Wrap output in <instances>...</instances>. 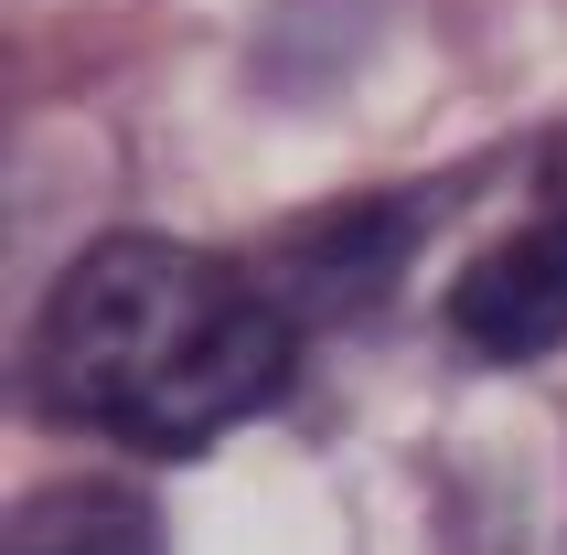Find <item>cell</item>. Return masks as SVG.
<instances>
[{
  "mask_svg": "<svg viewBox=\"0 0 567 555\" xmlns=\"http://www.w3.org/2000/svg\"><path fill=\"white\" fill-rule=\"evenodd\" d=\"M289 353L300 332L247 268L161 235H107L54 278L32 321V396L107 449L193 460L257 406H279Z\"/></svg>",
  "mask_w": 567,
  "mask_h": 555,
  "instance_id": "cell-1",
  "label": "cell"
},
{
  "mask_svg": "<svg viewBox=\"0 0 567 555\" xmlns=\"http://www.w3.org/2000/svg\"><path fill=\"white\" fill-rule=\"evenodd\" d=\"M11 555H161V524L118 481H64L11 513Z\"/></svg>",
  "mask_w": 567,
  "mask_h": 555,
  "instance_id": "cell-3",
  "label": "cell"
},
{
  "mask_svg": "<svg viewBox=\"0 0 567 555\" xmlns=\"http://www.w3.org/2000/svg\"><path fill=\"white\" fill-rule=\"evenodd\" d=\"M450 332L482 364H536L567 342V150L546 171V214L493 235L472 268L450 278Z\"/></svg>",
  "mask_w": 567,
  "mask_h": 555,
  "instance_id": "cell-2",
  "label": "cell"
}]
</instances>
